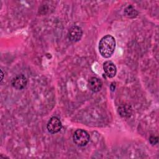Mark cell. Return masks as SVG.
<instances>
[{
  "instance_id": "1",
  "label": "cell",
  "mask_w": 159,
  "mask_h": 159,
  "mask_svg": "<svg viewBox=\"0 0 159 159\" xmlns=\"http://www.w3.org/2000/svg\"><path fill=\"white\" fill-rule=\"evenodd\" d=\"M116 40L111 35H106L101 38L99 42V52L104 58H109L114 52Z\"/></svg>"
},
{
  "instance_id": "2",
  "label": "cell",
  "mask_w": 159,
  "mask_h": 159,
  "mask_svg": "<svg viewBox=\"0 0 159 159\" xmlns=\"http://www.w3.org/2000/svg\"><path fill=\"white\" fill-rule=\"evenodd\" d=\"M73 141L78 146H84L89 141V135L83 129H77L73 134Z\"/></svg>"
},
{
  "instance_id": "3",
  "label": "cell",
  "mask_w": 159,
  "mask_h": 159,
  "mask_svg": "<svg viewBox=\"0 0 159 159\" xmlns=\"http://www.w3.org/2000/svg\"><path fill=\"white\" fill-rule=\"evenodd\" d=\"M83 35V30L81 27L77 25L72 26L68 30V38L71 42L79 41Z\"/></svg>"
},
{
  "instance_id": "4",
  "label": "cell",
  "mask_w": 159,
  "mask_h": 159,
  "mask_svg": "<svg viewBox=\"0 0 159 159\" xmlns=\"http://www.w3.org/2000/svg\"><path fill=\"white\" fill-rule=\"evenodd\" d=\"M62 127V124L60 119L57 117L50 118L47 125V129L50 134H55L58 132Z\"/></svg>"
},
{
  "instance_id": "5",
  "label": "cell",
  "mask_w": 159,
  "mask_h": 159,
  "mask_svg": "<svg viewBox=\"0 0 159 159\" xmlns=\"http://www.w3.org/2000/svg\"><path fill=\"white\" fill-rule=\"evenodd\" d=\"M11 84L15 89H22L27 84V78L22 74L18 75L12 80Z\"/></svg>"
},
{
  "instance_id": "6",
  "label": "cell",
  "mask_w": 159,
  "mask_h": 159,
  "mask_svg": "<svg viewBox=\"0 0 159 159\" xmlns=\"http://www.w3.org/2000/svg\"><path fill=\"white\" fill-rule=\"evenodd\" d=\"M103 70L108 78L114 77L117 73L116 66L111 61H106L103 63Z\"/></svg>"
},
{
  "instance_id": "7",
  "label": "cell",
  "mask_w": 159,
  "mask_h": 159,
  "mask_svg": "<svg viewBox=\"0 0 159 159\" xmlns=\"http://www.w3.org/2000/svg\"><path fill=\"white\" fill-rule=\"evenodd\" d=\"M102 83L101 80L96 77H91L88 81V88L94 93L99 91L102 88Z\"/></svg>"
},
{
  "instance_id": "8",
  "label": "cell",
  "mask_w": 159,
  "mask_h": 159,
  "mask_svg": "<svg viewBox=\"0 0 159 159\" xmlns=\"http://www.w3.org/2000/svg\"><path fill=\"white\" fill-rule=\"evenodd\" d=\"M119 113L120 116L123 117H130L132 114V108L130 106L124 105L119 107Z\"/></svg>"
},
{
  "instance_id": "9",
  "label": "cell",
  "mask_w": 159,
  "mask_h": 159,
  "mask_svg": "<svg viewBox=\"0 0 159 159\" xmlns=\"http://www.w3.org/2000/svg\"><path fill=\"white\" fill-rule=\"evenodd\" d=\"M124 14H125V16H127V17L133 18L137 16L138 12L131 5H130L125 9Z\"/></svg>"
},
{
  "instance_id": "10",
  "label": "cell",
  "mask_w": 159,
  "mask_h": 159,
  "mask_svg": "<svg viewBox=\"0 0 159 159\" xmlns=\"http://www.w3.org/2000/svg\"><path fill=\"white\" fill-rule=\"evenodd\" d=\"M158 137H155V136H151L149 139V141L150 142L151 144L152 145H155L158 143Z\"/></svg>"
},
{
  "instance_id": "11",
  "label": "cell",
  "mask_w": 159,
  "mask_h": 159,
  "mask_svg": "<svg viewBox=\"0 0 159 159\" xmlns=\"http://www.w3.org/2000/svg\"><path fill=\"white\" fill-rule=\"evenodd\" d=\"M115 87H116V85H115V83H112L111 84V89L112 91H114V89H115Z\"/></svg>"
},
{
  "instance_id": "12",
  "label": "cell",
  "mask_w": 159,
  "mask_h": 159,
  "mask_svg": "<svg viewBox=\"0 0 159 159\" xmlns=\"http://www.w3.org/2000/svg\"><path fill=\"white\" fill-rule=\"evenodd\" d=\"M1 81H2V80H3V71H2V70H1Z\"/></svg>"
}]
</instances>
